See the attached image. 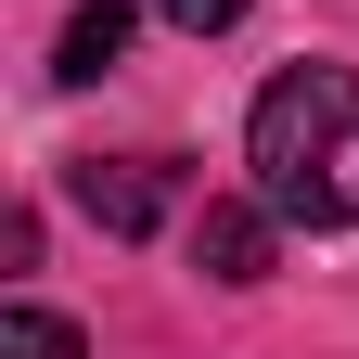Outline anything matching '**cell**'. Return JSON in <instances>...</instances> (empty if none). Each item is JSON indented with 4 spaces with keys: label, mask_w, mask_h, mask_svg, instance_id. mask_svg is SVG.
Masks as SVG:
<instances>
[{
    "label": "cell",
    "mask_w": 359,
    "mask_h": 359,
    "mask_svg": "<svg viewBox=\"0 0 359 359\" xmlns=\"http://www.w3.org/2000/svg\"><path fill=\"white\" fill-rule=\"evenodd\" d=\"M257 193L308 231H359V77L346 65H283L244 116Z\"/></svg>",
    "instance_id": "1"
},
{
    "label": "cell",
    "mask_w": 359,
    "mask_h": 359,
    "mask_svg": "<svg viewBox=\"0 0 359 359\" xmlns=\"http://www.w3.org/2000/svg\"><path fill=\"white\" fill-rule=\"evenodd\" d=\"M167 193H180V180H167L154 154H90V167H77V205H90V218H103V231H116V244H142V231H154V218H167Z\"/></svg>",
    "instance_id": "2"
},
{
    "label": "cell",
    "mask_w": 359,
    "mask_h": 359,
    "mask_svg": "<svg viewBox=\"0 0 359 359\" xmlns=\"http://www.w3.org/2000/svg\"><path fill=\"white\" fill-rule=\"evenodd\" d=\"M269 257H283V205H205L193 218V269L205 283H269Z\"/></svg>",
    "instance_id": "3"
},
{
    "label": "cell",
    "mask_w": 359,
    "mask_h": 359,
    "mask_svg": "<svg viewBox=\"0 0 359 359\" xmlns=\"http://www.w3.org/2000/svg\"><path fill=\"white\" fill-rule=\"evenodd\" d=\"M116 65H128V0H90V13H65L52 77H65V90H90V77H116Z\"/></svg>",
    "instance_id": "4"
},
{
    "label": "cell",
    "mask_w": 359,
    "mask_h": 359,
    "mask_svg": "<svg viewBox=\"0 0 359 359\" xmlns=\"http://www.w3.org/2000/svg\"><path fill=\"white\" fill-rule=\"evenodd\" d=\"M0 359H90V346H77V321H52V308L13 295V308H0Z\"/></svg>",
    "instance_id": "5"
},
{
    "label": "cell",
    "mask_w": 359,
    "mask_h": 359,
    "mask_svg": "<svg viewBox=\"0 0 359 359\" xmlns=\"http://www.w3.org/2000/svg\"><path fill=\"white\" fill-rule=\"evenodd\" d=\"M154 13H167V26H180V39H231V26H244V13H257V0H154Z\"/></svg>",
    "instance_id": "6"
}]
</instances>
